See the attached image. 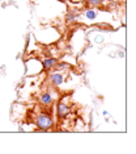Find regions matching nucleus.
<instances>
[{"label":"nucleus","mask_w":136,"mask_h":154,"mask_svg":"<svg viewBox=\"0 0 136 154\" xmlns=\"http://www.w3.org/2000/svg\"><path fill=\"white\" fill-rule=\"evenodd\" d=\"M33 124L39 132H47L54 128V119L47 111H43L36 116Z\"/></svg>","instance_id":"nucleus-1"},{"label":"nucleus","mask_w":136,"mask_h":154,"mask_svg":"<svg viewBox=\"0 0 136 154\" xmlns=\"http://www.w3.org/2000/svg\"><path fill=\"white\" fill-rule=\"evenodd\" d=\"M59 97H60V95L58 94L56 88H54L52 87V90H45L43 92L39 95V97H38V100H39V104L43 108H46V109H48V108L52 107V104L56 101Z\"/></svg>","instance_id":"nucleus-2"},{"label":"nucleus","mask_w":136,"mask_h":154,"mask_svg":"<svg viewBox=\"0 0 136 154\" xmlns=\"http://www.w3.org/2000/svg\"><path fill=\"white\" fill-rule=\"evenodd\" d=\"M55 115L59 120H65L71 115V104L64 99H58L55 103Z\"/></svg>","instance_id":"nucleus-3"},{"label":"nucleus","mask_w":136,"mask_h":154,"mask_svg":"<svg viewBox=\"0 0 136 154\" xmlns=\"http://www.w3.org/2000/svg\"><path fill=\"white\" fill-rule=\"evenodd\" d=\"M26 75L27 76H34L38 75L43 71V67H42V62L37 58H30L26 61Z\"/></svg>","instance_id":"nucleus-4"},{"label":"nucleus","mask_w":136,"mask_h":154,"mask_svg":"<svg viewBox=\"0 0 136 154\" xmlns=\"http://www.w3.org/2000/svg\"><path fill=\"white\" fill-rule=\"evenodd\" d=\"M65 80V72L58 71V70H51L50 75H48V85L54 88H59L60 86L64 85Z\"/></svg>","instance_id":"nucleus-5"},{"label":"nucleus","mask_w":136,"mask_h":154,"mask_svg":"<svg viewBox=\"0 0 136 154\" xmlns=\"http://www.w3.org/2000/svg\"><path fill=\"white\" fill-rule=\"evenodd\" d=\"M100 17V9L92 8V7H84V9L80 12V19H84L86 23H94Z\"/></svg>","instance_id":"nucleus-6"},{"label":"nucleus","mask_w":136,"mask_h":154,"mask_svg":"<svg viewBox=\"0 0 136 154\" xmlns=\"http://www.w3.org/2000/svg\"><path fill=\"white\" fill-rule=\"evenodd\" d=\"M59 59L55 58V57H51V55H47V57H45L42 59V67H43V71L45 72H50L51 70H54L55 65L58 63Z\"/></svg>","instance_id":"nucleus-7"},{"label":"nucleus","mask_w":136,"mask_h":154,"mask_svg":"<svg viewBox=\"0 0 136 154\" xmlns=\"http://www.w3.org/2000/svg\"><path fill=\"white\" fill-rule=\"evenodd\" d=\"M80 20V12L76 11V9H68V12L65 13V23L68 25L71 24H75Z\"/></svg>","instance_id":"nucleus-8"},{"label":"nucleus","mask_w":136,"mask_h":154,"mask_svg":"<svg viewBox=\"0 0 136 154\" xmlns=\"http://www.w3.org/2000/svg\"><path fill=\"white\" fill-rule=\"evenodd\" d=\"M54 70H58V71H64L68 72V70H72V65L67 61H58V63L55 65Z\"/></svg>","instance_id":"nucleus-9"},{"label":"nucleus","mask_w":136,"mask_h":154,"mask_svg":"<svg viewBox=\"0 0 136 154\" xmlns=\"http://www.w3.org/2000/svg\"><path fill=\"white\" fill-rule=\"evenodd\" d=\"M86 7H92V8H101L103 7V0H85Z\"/></svg>","instance_id":"nucleus-10"},{"label":"nucleus","mask_w":136,"mask_h":154,"mask_svg":"<svg viewBox=\"0 0 136 154\" xmlns=\"http://www.w3.org/2000/svg\"><path fill=\"white\" fill-rule=\"evenodd\" d=\"M115 2H117V0H103V5L105 4H113Z\"/></svg>","instance_id":"nucleus-11"},{"label":"nucleus","mask_w":136,"mask_h":154,"mask_svg":"<svg viewBox=\"0 0 136 154\" xmlns=\"http://www.w3.org/2000/svg\"><path fill=\"white\" fill-rule=\"evenodd\" d=\"M119 57H124V51H119Z\"/></svg>","instance_id":"nucleus-12"}]
</instances>
